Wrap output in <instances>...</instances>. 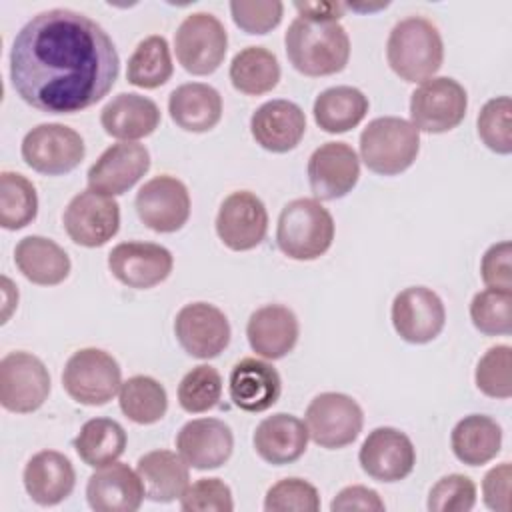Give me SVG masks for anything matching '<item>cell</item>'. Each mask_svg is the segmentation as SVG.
Returning <instances> with one entry per match:
<instances>
[{
  "label": "cell",
  "mask_w": 512,
  "mask_h": 512,
  "mask_svg": "<svg viewBox=\"0 0 512 512\" xmlns=\"http://www.w3.org/2000/svg\"><path fill=\"white\" fill-rule=\"evenodd\" d=\"M120 58L108 32L82 12L52 8L32 16L10 50L16 94L48 114H74L114 86Z\"/></svg>",
  "instance_id": "6da1fadb"
},
{
  "label": "cell",
  "mask_w": 512,
  "mask_h": 512,
  "mask_svg": "<svg viewBox=\"0 0 512 512\" xmlns=\"http://www.w3.org/2000/svg\"><path fill=\"white\" fill-rule=\"evenodd\" d=\"M290 64L304 76L342 72L350 58V38L340 22L294 18L284 36Z\"/></svg>",
  "instance_id": "7a4b0ae2"
},
{
  "label": "cell",
  "mask_w": 512,
  "mask_h": 512,
  "mask_svg": "<svg viewBox=\"0 0 512 512\" xmlns=\"http://www.w3.org/2000/svg\"><path fill=\"white\" fill-rule=\"evenodd\" d=\"M386 60L404 82L434 78L444 62V42L438 28L422 16L402 18L388 34Z\"/></svg>",
  "instance_id": "3957f363"
},
{
  "label": "cell",
  "mask_w": 512,
  "mask_h": 512,
  "mask_svg": "<svg viewBox=\"0 0 512 512\" xmlns=\"http://www.w3.org/2000/svg\"><path fill=\"white\" fill-rule=\"evenodd\" d=\"M334 240V218L316 198L290 200L276 224V244L292 260H316Z\"/></svg>",
  "instance_id": "277c9868"
},
{
  "label": "cell",
  "mask_w": 512,
  "mask_h": 512,
  "mask_svg": "<svg viewBox=\"0 0 512 512\" xmlns=\"http://www.w3.org/2000/svg\"><path fill=\"white\" fill-rule=\"evenodd\" d=\"M420 152V132L398 116H380L368 122L360 134V158L368 170L380 176H396L408 170Z\"/></svg>",
  "instance_id": "5b68a950"
},
{
  "label": "cell",
  "mask_w": 512,
  "mask_h": 512,
  "mask_svg": "<svg viewBox=\"0 0 512 512\" xmlns=\"http://www.w3.org/2000/svg\"><path fill=\"white\" fill-rule=\"evenodd\" d=\"M62 386L78 404L104 406L120 392L122 370L106 350L82 348L66 360Z\"/></svg>",
  "instance_id": "8992f818"
},
{
  "label": "cell",
  "mask_w": 512,
  "mask_h": 512,
  "mask_svg": "<svg viewBox=\"0 0 512 512\" xmlns=\"http://www.w3.org/2000/svg\"><path fill=\"white\" fill-rule=\"evenodd\" d=\"M228 48V34L224 24L210 12L188 14L176 34L174 52L180 66L194 74L206 76L218 70Z\"/></svg>",
  "instance_id": "52a82bcc"
},
{
  "label": "cell",
  "mask_w": 512,
  "mask_h": 512,
  "mask_svg": "<svg viewBox=\"0 0 512 512\" xmlns=\"http://www.w3.org/2000/svg\"><path fill=\"white\" fill-rule=\"evenodd\" d=\"M466 108L464 86L448 76L428 78L410 94V122L418 132H450L464 120Z\"/></svg>",
  "instance_id": "ba28073f"
},
{
  "label": "cell",
  "mask_w": 512,
  "mask_h": 512,
  "mask_svg": "<svg viewBox=\"0 0 512 512\" xmlns=\"http://www.w3.org/2000/svg\"><path fill=\"white\" fill-rule=\"evenodd\" d=\"M304 422L310 438L328 450L352 444L364 426L360 404L342 392H322L314 396L306 408Z\"/></svg>",
  "instance_id": "9c48e42d"
},
{
  "label": "cell",
  "mask_w": 512,
  "mask_h": 512,
  "mask_svg": "<svg viewBox=\"0 0 512 512\" xmlns=\"http://www.w3.org/2000/svg\"><path fill=\"white\" fill-rule=\"evenodd\" d=\"M20 152L32 170L46 176H60L72 172L82 162L86 146L74 128L46 122L26 132Z\"/></svg>",
  "instance_id": "30bf717a"
},
{
  "label": "cell",
  "mask_w": 512,
  "mask_h": 512,
  "mask_svg": "<svg viewBox=\"0 0 512 512\" xmlns=\"http://www.w3.org/2000/svg\"><path fill=\"white\" fill-rule=\"evenodd\" d=\"M50 394V374L30 352H8L0 360V404L16 414L38 410Z\"/></svg>",
  "instance_id": "8fae6325"
},
{
  "label": "cell",
  "mask_w": 512,
  "mask_h": 512,
  "mask_svg": "<svg viewBox=\"0 0 512 512\" xmlns=\"http://www.w3.org/2000/svg\"><path fill=\"white\" fill-rule=\"evenodd\" d=\"M70 240L84 248H98L112 240L120 228V206L114 196L92 188L78 192L62 214Z\"/></svg>",
  "instance_id": "7c38bea8"
},
{
  "label": "cell",
  "mask_w": 512,
  "mask_h": 512,
  "mask_svg": "<svg viewBox=\"0 0 512 512\" xmlns=\"http://www.w3.org/2000/svg\"><path fill=\"white\" fill-rule=\"evenodd\" d=\"M136 214L154 232L170 234L190 218V194L182 180L170 174L150 178L136 192Z\"/></svg>",
  "instance_id": "4fadbf2b"
},
{
  "label": "cell",
  "mask_w": 512,
  "mask_h": 512,
  "mask_svg": "<svg viewBox=\"0 0 512 512\" xmlns=\"http://www.w3.org/2000/svg\"><path fill=\"white\" fill-rule=\"evenodd\" d=\"M390 316L396 334L410 344L432 342L446 324L442 298L426 286L400 290L392 300Z\"/></svg>",
  "instance_id": "5bb4252c"
},
{
  "label": "cell",
  "mask_w": 512,
  "mask_h": 512,
  "mask_svg": "<svg viewBox=\"0 0 512 512\" xmlns=\"http://www.w3.org/2000/svg\"><path fill=\"white\" fill-rule=\"evenodd\" d=\"M174 334L186 354L210 360L230 344V322L214 304L192 302L178 310L174 318Z\"/></svg>",
  "instance_id": "9a60e30c"
},
{
  "label": "cell",
  "mask_w": 512,
  "mask_h": 512,
  "mask_svg": "<svg viewBox=\"0 0 512 512\" xmlns=\"http://www.w3.org/2000/svg\"><path fill=\"white\" fill-rule=\"evenodd\" d=\"M268 232V212L264 202L250 190L228 194L216 214V234L234 252L256 248Z\"/></svg>",
  "instance_id": "2e32d148"
},
{
  "label": "cell",
  "mask_w": 512,
  "mask_h": 512,
  "mask_svg": "<svg viewBox=\"0 0 512 512\" xmlns=\"http://www.w3.org/2000/svg\"><path fill=\"white\" fill-rule=\"evenodd\" d=\"M174 266L168 248L154 242H120L108 254V268L112 276L128 288L148 290L164 282Z\"/></svg>",
  "instance_id": "e0dca14e"
},
{
  "label": "cell",
  "mask_w": 512,
  "mask_h": 512,
  "mask_svg": "<svg viewBox=\"0 0 512 512\" xmlns=\"http://www.w3.org/2000/svg\"><path fill=\"white\" fill-rule=\"evenodd\" d=\"M358 462L372 480L398 482L414 470L416 448L402 430L380 426L362 442Z\"/></svg>",
  "instance_id": "ac0fdd59"
},
{
  "label": "cell",
  "mask_w": 512,
  "mask_h": 512,
  "mask_svg": "<svg viewBox=\"0 0 512 512\" xmlns=\"http://www.w3.org/2000/svg\"><path fill=\"white\" fill-rule=\"evenodd\" d=\"M308 182L316 200H338L360 178V160L346 142H324L308 158Z\"/></svg>",
  "instance_id": "d6986e66"
},
{
  "label": "cell",
  "mask_w": 512,
  "mask_h": 512,
  "mask_svg": "<svg viewBox=\"0 0 512 512\" xmlns=\"http://www.w3.org/2000/svg\"><path fill=\"white\" fill-rule=\"evenodd\" d=\"M148 168L150 152L144 144L118 142L106 148L88 168V188L106 196H120L128 192Z\"/></svg>",
  "instance_id": "ffe728a7"
},
{
  "label": "cell",
  "mask_w": 512,
  "mask_h": 512,
  "mask_svg": "<svg viewBox=\"0 0 512 512\" xmlns=\"http://www.w3.org/2000/svg\"><path fill=\"white\" fill-rule=\"evenodd\" d=\"M176 450L196 470H214L226 464L234 450L230 426L218 418H194L176 434Z\"/></svg>",
  "instance_id": "44dd1931"
},
{
  "label": "cell",
  "mask_w": 512,
  "mask_h": 512,
  "mask_svg": "<svg viewBox=\"0 0 512 512\" xmlns=\"http://www.w3.org/2000/svg\"><path fill=\"white\" fill-rule=\"evenodd\" d=\"M250 132L264 150L284 154L300 144L306 132V116L296 102L284 98L268 100L254 110Z\"/></svg>",
  "instance_id": "7402d4cb"
},
{
  "label": "cell",
  "mask_w": 512,
  "mask_h": 512,
  "mask_svg": "<svg viewBox=\"0 0 512 512\" xmlns=\"http://www.w3.org/2000/svg\"><path fill=\"white\" fill-rule=\"evenodd\" d=\"M144 496L138 472L122 462L98 468L86 484L88 506L96 512H136Z\"/></svg>",
  "instance_id": "603a6c76"
},
{
  "label": "cell",
  "mask_w": 512,
  "mask_h": 512,
  "mask_svg": "<svg viewBox=\"0 0 512 512\" xmlns=\"http://www.w3.org/2000/svg\"><path fill=\"white\" fill-rule=\"evenodd\" d=\"M298 334L296 314L282 304H266L254 310L246 324L250 348L266 360H280L290 354L298 342Z\"/></svg>",
  "instance_id": "cb8c5ba5"
},
{
  "label": "cell",
  "mask_w": 512,
  "mask_h": 512,
  "mask_svg": "<svg viewBox=\"0 0 512 512\" xmlns=\"http://www.w3.org/2000/svg\"><path fill=\"white\" fill-rule=\"evenodd\" d=\"M282 392L278 370L258 358H242L228 376V394L234 406L244 412H264L272 408Z\"/></svg>",
  "instance_id": "d4e9b609"
},
{
  "label": "cell",
  "mask_w": 512,
  "mask_h": 512,
  "mask_svg": "<svg viewBox=\"0 0 512 512\" xmlns=\"http://www.w3.org/2000/svg\"><path fill=\"white\" fill-rule=\"evenodd\" d=\"M22 482L36 504L56 506L72 494L76 472L62 452L40 450L26 462Z\"/></svg>",
  "instance_id": "484cf974"
},
{
  "label": "cell",
  "mask_w": 512,
  "mask_h": 512,
  "mask_svg": "<svg viewBox=\"0 0 512 512\" xmlns=\"http://www.w3.org/2000/svg\"><path fill=\"white\" fill-rule=\"evenodd\" d=\"M306 424L286 412L272 414L264 418L254 430V450L256 454L274 466H284L296 462L308 446Z\"/></svg>",
  "instance_id": "4316f807"
},
{
  "label": "cell",
  "mask_w": 512,
  "mask_h": 512,
  "mask_svg": "<svg viewBox=\"0 0 512 512\" xmlns=\"http://www.w3.org/2000/svg\"><path fill=\"white\" fill-rule=\"evenodd\" d=\"M104 132L122 142H132L150 136L160 124V108L154 100L122 92L114 96L100 112Z\"/></svg>",
  "instance_id": "83f0119b"
},
{
  "label": "cell",
  "mask_w": 512,
  "mask_h": 512,
  "mask_svg": "<svg viewBox=\"0 0 512 512\" xmlns=\"http://www.w3.org/2000/svg\"><path fill=\"white\" fill-rule=\"evenodd\" d=\"M172 122L186 132H208L222 118L220 92L204 82L180 84L168 98Z\"/></svg>",
  "instance_id": "f1b7e54d"
},
{
  "label": "cell",
  "mask_w": 512,
  "mask_h": 512,
  "mask_svg": "<svg viewBox=\"0 0 512 512\" xmlns=\"http://www.w3.org/2000/svg\"><path fill=\"white\" fill-rule=\"evenodd\" d=\"M16 268L38 286H56L70 274V258L62 246L44 236H26L14 248Z\"/></svg>",
  "instance_id": "f546056e"
},
{
  "label": "cell",
  "mask_w": 512,
  "mask_h": 512,
  "mask_svg": "<svg viewBox=\"0 0 512 512\" xmlns=\"http://www.w3.org/2000/svg\"><path fill=\"white\" fill-rule=\"evenodd\" d=\"M136 472L152 502H174L188 488L190 472L184 458L172 450H152L138 458Z\"/></svg>",
  "instance_id": "4dcf8cb0"
},
{
  "label": "cell",
  "mask_w": 512,
  "mask_h": 512,
  "mask_svg": "<svg viewBox=\"0 0 512 512\" xmlns=\"http://www.w3.org/2000/svg\"><path fill=\"white\" fill-rule=\"evenodd\" d=\"M454 456L468 466H482L494 460L502 446L500 424L484 414H470L456 422L450 434Z\"/></svg>",
  "instance_id": "1f68e13d"
},
{
  "label": "cell",
  "mask_w": 512,
  "mask_h": 512,
  "mask_svg": "<svg viewBox=\"0 0 512 512\" xmlns=\"http://www.w3.org/2000/svg\"><path fill=\"white\" fill-rule=\"evenodd\" d=\"M368 98L354 86H332L322 90L314 100V122L328 134H342L356 128L366 112Z\"/></svg>",
  "instance_id": "d6a6232c"
},
{
  "label": "cell",
  "mask_w": 512,
  "mask_h": 512,
  "mask_svg": "<svg viewBox=\"0 0 512 512\" xmlns=\"http://www.w3.org/2000/svg\"><path fill=\"white\" fill-rule=\"evenodd\" d=\"M126 430L112 418H92L74 438V450L86 466L102 468L116 462L126 450Z\"/></svg>",
  "instance_id": "836d02e7"
},
{
  "label": "cell",
  "mask_w": 512,
  "mask_h": 512,
  "mask_svg": "<svg viewBox=\"0 0 512 512\" xmlns=\"http://www.w3.org/2000/svg\"><path fill=\"white\" fill-rule=\"evenodd\" d=\"M230 82L246 96H260L276 88L280 64L274 52L264 46H246L230 62Z\"/></svg>",
  "instance_id": "e575fe53"
},
{
  "label": "cell",
  "mask_w": 512,
  "mask_h": 512,
  "mask_svg": "<svg viewBox=\"0 0 512 512\" xmlns=\"http://www.w3.org/2000/svg\"><path fill=\"white\" fill-rule=\"evenodd\" d=\"M174 72L170 48L164 36L152 34L138 42L132 56L128 58L126 80L144 90L160 88L170 80Z\"/></svg>",
  "instance_id": "d590c367"
},
{
  "label": "cell",
  "mask_w": 512,
  "mask_h": 512,
  "mask_svg": "<svg viewBox=\"0 0 512 512\" xmlns=\"http://www.w3.org/2000/svg\"><path fill=\"white\" fill-rule=\"evenodd\" d=\"M122 414L136 424H154L168 410L166 388L152 376L136 374L122 382L118 392Z\"/></svg>",
  "instance_id": "8d00e7d4"
},
{
  "label": "cell",
  "mask_w": 512,
  "mask_h": 512,
  "mask_svg": "<svg viewBox=\"0 0 512 512\" xmlns=\"http://www.w3.org/2000/svg\"><path fill=\"white\" fill-rule=\"evenodd\" d=\"M38 214V194L34 184L20 172L0 174V226L20 230Z\"/></svg>",
  "instance_id": "74e56055"
},
{
  "label": "cell",
  "mask_w": 512,
  "mask_h": 512,
  "mask_svg": "<svg viewBox=\"0 0 512 512\" xmlns=\"http://www.w3.org/2000/svg\"><path fill=\"white\" fill-rule=\"evenodd\" d=\"M222 396V376L210 364L194 366L178 384V404L188 414L212 410Z\"/></svg>",
  "instance_id": "f35d334b"
},
{
  "label": "cell",
  "mask_w": 512,
  "mask_h": 512,
  "mask_svg": "<svg viewBox=\"0 0 512 512\" xmlns=\"http://www.w3.org/2000/svg\"><path fill=\"white\" fill-rule=\"evenodd\" d=\"M470 318L474 328L486 336H508L512 332V292L480 290L470 302Z\"/></svg>",
  "instance_id": "ab89813d"
},
{
  "label": "cell",
  "mask_w": 512,
  "mask_h": 512,
  "mask_svg": "<svg viewBox=\"0 0 512 512\" xmlns=\"http://www.w3.org/2000/svg\"><path fill=\"white\" fill-rule=\"evenodd\" d=\"M476 388L490 396L506 400L512 396V348L508 344L492 346L476 364Z\"/></svg>",
  "instance_id": "60d3db41"
},
{
  "label": "cell",
  "mask_w": 512,
  "mask_h": 512,
  "mask_svg": "<svg viewBox=\"0 0 512 512\" xmlns=\"http://www.w3.org/2000/svg\"><path fill=\"white\" fill-rule=\"evenodd\" d=\"M478 136L486 148L496 154L512 152V100L510 96H496L488 100L476 120Z\"/></svg>",
  "instance_id": "b9f144b4"
},
{
  "label": "cell",
  "mask_w": 512,
  "mask_h": 512,
  "mask_svg": "<svg viewBox=\"0 0 512 512\" xmlns=\"http://www.w3.org/2000/svg\"><path fill=\"white\" fill-rule=\"evenodd\" d=\"M266 512H318L320 494L304 478H284L272 484L264 496Z\"/></svg>",
  "instance_id": "7bdbcfd3"
},
{
  "label": "cell",
  "mask_w": 512,
  "mask_h": 512,
  "mask_svg": "<svg viewBox=\"0 0 512 512\" xmlns=\"http://www.w3.org/2000/svg\"><path fill=\"white\" fill-rule=\"evenodd\" d=\"M476 504V484L464 474L442 476L428 494L430 512H470Z\"/></svg>",
  "instance_id": "ee69618b"
},
{
  "label": "cell",
  "mask_w": 512,
  "mask_h": 512,
  "mask_svg": "<svg viewBox=\"0 0 512 512\" xmlns=\"http://www.w3.org/2000/svg\"><path fill=\"white\" fill-rule=\"evenodd\" d=\"M184 512H230L234 510L232 490L220 478H200L188 484L180 496Z\"/></svg>",
  "instance_id": "f6af8a7d"
},
{
  "label": "cell",
  "mask_w": 512,
  "mask_h": 512,
  "mask_svg": "<svg viewBox=\"0 0 512 512\" xmlns=\"http://www.w3.org/2000/svg\"><path fill=\"white\" fill-rule=\"evenodd\" d=\"M230 14L234 24L246 34H266L280 24L284 4L280 0H234L230 2Z\"/></svg>",
  "instance_id": "bcb514c9"
},
{
  "label": "cell",
  "mask_w": 512,
  "mask_h": 512,
  "mask_svg": "<svg viewBox=\"0 0 512 512\" xmlns=\"http://www.w3.org/2000/svg\"><path fill=\"white\" fill-rule=\"evenodd\" d=\"M480 276L488 288L512 292V244L508 240L496 242L484 252Z\"/></svg>",
  "instance_id": "7dc6e473"
},
{
  "label": "cell",
  "mask_w": 512,
  "mask_h": 512,
  "mask_svg": "<svg viewBox=\"0 0 512 512\" xmlns=\"http://www.w3.org/2000/svg\"><path fill=\"white\" fill-rule=\"evenodd\" d=\"M510 480H512L510 462H502L486 472L482 480V500L490 510L510 512Z\"/></svg>",
  "instance_id": "c3c4849f"
},
{
  "label": "cell",
  "mask_w": 512,
  "mask_h": 512,
  "mask_svg": "<svg viewBox=\"0 0 512 512\" xmlns=\"http://www.w3.org/2000/svg\"><path fill=\"white\" fill-rule=\"evenodd\" d=\"M332 512H344V510H368V512H380L384 510V502L380 494L368 486L354 484L342 488L336 498L330 502Z\"/></svg>",
  "instance_id": "681fc988"
},
{
  "label": "cell",
  "mask_w": 512,
  "mask_h": 512,
  "mask_svg": "<svg viewBox=\"0 0 512 512\" xmlns=\"http://www.w3.org/2000/svg\"><path fill=\"white\" fill-rule=\"evenodd\" d=\"M294 8L298 10V14L302 18L338 22V18L346 10V4H338V2H296Z\"/></svg>",
  "instance_id": "f907efd6"
}]
</instances>
